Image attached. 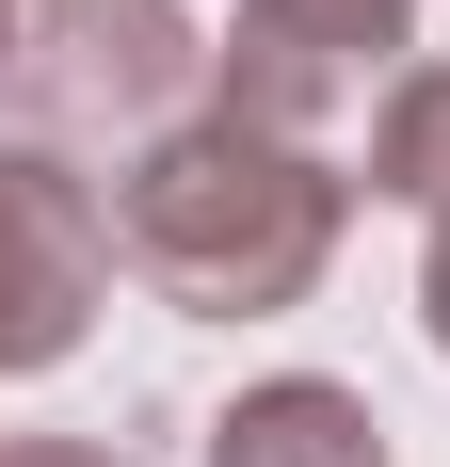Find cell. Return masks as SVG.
Returning a JSON list of instances; mask_svg holds the SVG:
<instances>
[{
    "label": "cell",
    "mask_w": 450,
    "mask_h": 467,
    "mask_svg": "<svg viewBox=\"0 0 450 467\" xmlns=\"http://www.w3.org/2000/svg\"><path fill=\"white\" fill-rule=\"evenodd\" d=\"M338 226H354V161L306 145V130H258L225 97L193 130H161L145 161H113V258L178 323H273V306H306Z\"/></svg>",
    "instance_id": "cell-1"
},
{
    "label": "cell",
    "mask_w": 450,
    "mask_h": 467,
    "mask_svg": "<svg viewBox=\"0 0 450 467\" xmlns=\"http://www.w3.org/2000/svg\"><path fill=\"white\" fill-rule=\"evenodd\" d=\"M225 48L193 33V0H16V48H0V113L16 145H113L145 161L161 130L210 113Z\"/></svg>",
    "instance_id": "cell-2"
},
{
    "label": "cell",
    "mask_w": 450,
    "mask_h": 467,
    "mask_svg": "<svg viewBox=\"0 0 450 467\" xmlns=\"http://www.w3.org/2000/svg\"><path fill=\"white\" fill-rule=\"evenodd\" d=\"M113 193L65 178V145H0V387L16 371H65L113 306Z\"/></svg>",
    "instance_id": "cell-3"
},
{
    "label": "cell",
    "mask_w": 450,
    "mask_h": 467,
    "mask_svg": "<svg viewBox=\"0 0 450 467\" xmlns=\"http://www.w3.org/2000/svg\"><path fill=\"white\" fill-rule=\"evenodd\" d=\"M403 33H418V0H241L210 97L258 113V130H306V145H322L354 97L403 81Z\"/></svg>",
    "instance_id": "cell-4"
},
{
    "label": "cell",
    "mask_w": 450,
    "mask_h": 467,
    "mask_svg": "<svg viewBox=\"0 0 450 467\" xmlns=\"http://www.w3.org/2000/svg\"><path fill=\"white\" fill-rule=\"evenodd\" d=\"M210 467H386V420L338 371H273L210 420Z\"/></svg>",
    "instance_id": "cell-5"
},
{
    "label": "cell",
    "mask_w": 450,
    "mask_h": 467,
    "mask_svg": "<svg viewBox=\"0 0 450 467\" xmlns=\"http://www.w3.org/2000/svg\"><path fill=\"white\" fill-rule=\"evenodd\" d=\"M354 193H386V210H418V226H450V48H435V65H403V81L370 97Z\"/></svg>",
    "instance_id": "cell-6"
},
{
    "label": "cell",
    "mask_w": 450,
    "mask_h": 467,
    "mask_svg": "<svg viewBox=\"0 0 450 467\" xmlns=\"http://www.w3.org/2000/svg\"><path fill=\"white\" fill-rule=\"evenodd\" d=\"M0 467H129L113 435H0Z\"/></svg>",
    "instance_id": "cell-7"
},
{
    "label": "cell",
    "mask_w": 450,
    "mask_h": 467,
    "mask_svg": "<svg viewBox=\"0 0 450 467\" xmlns=\"http://www.w3.org/2000/svg\"><path fill=\"white\" fill-rule=\"evenodd\" d=\"M418 323H435V355H450V226H435V258H418Z\"/></svg>",
    "instance_id": "cell-8"
},
{
    "label": "cell",
    "mask_w": 450,
    "mask_h": 467,
    "mask_svg": "<svg viewBox=\"0 0 450 467\" xmlns=\"http://www.w3.org/2000/svg\"><path fill=\"white\" fill-rule=\"evenodd\" d=\"M0 48H16V0H0Z\"/></svg>",
    "instance_id": "cell-9"
}]
</instances>
